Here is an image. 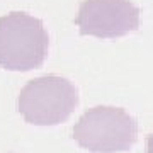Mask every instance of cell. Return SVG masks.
Listing matches in <instances>:
<instances>
[{"label": "cell", "mask_w": 153, "mask_h": 153, "mask_svg": "<svg viewBox=\"0 0 153 153\" xmlns=\"http://www.w3.org/2000/svg\"><path fill=\"white\" fill-rule=\"evenodd\" d=\"M49 36L41 19L26 12L0 17V68L31 71L48 56Z\"/></svg>", "instance_id": "obj_1"}, {"label": "cell", "mask_w": 153, "mask_h": 153, "mask_svg": "<svg viewBox=\"0 0 153 153\" xmlns=\"http://www.w3.org/2000/svg\"><path fill=\"white\" fill-rule=\"evenodd\" d=\"M73 140L88 153L128 152L138 140V123L129 112L112 105H95L73 126Z\"/></svg>", "instance_id": "obj_2"}, {"label": "cell", "mask_w": 153, "mask_h": 153, "mask_svg": "<svg viewBox=\"0 0 153 153\" xmlns=\"http://www.w3.org/2000/svg\"><path fill=\"white\" fill-rule=\"evenodd\" d=\"M78 105V90L60 75H44L29 80L19 92L17 111L34 126L65 123Z\"/></svg>", "instance_id": "obj_3"}, {"label": "cell", "mask_w": 153, "mask_h": 153, "mask_svg": "<svg viewBox=\"0 0 153 153\" xmlns=\"http://www.w3.org/2000/svg\"><path fill=\"white\" fill-rule=\"evenodd\" d=\"M75 24L82 36L117 39L138 31L140 9L131 0H83Z\"/></svg>", "instance_id": "obj_4"}, {"label": "cell", "mask_w": 153, "mask_h": 153, "mask_svg": "<svg viewBox=\"0 0 153 153\" xmlns=\"http://www.w3.org/2000/svg\"><path fill=\"white\" fill-rule=\"evenodd\" d=\"M146 153H153V133L146 140Z\"/></svg>", "instance_id": "obj_5"}]
</instances>
